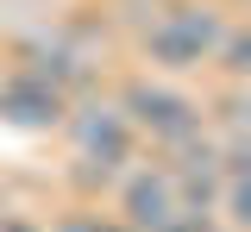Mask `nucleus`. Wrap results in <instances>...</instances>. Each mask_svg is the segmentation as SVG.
Listing matches in <instances>:
<instances>
[{"label": "nucleus", "mask_w": 251, "mask_h": 232, "mask_svg": "<svg viewBox=\"0 0 251 232\" xmlns=\"http://www.w3.org/2000/svg\"><path fill=\"white\" fill-rule=\"evenodd\" d=\"M0 232H44V226L25 220V213H13V207H0Z\"/></svg>", "instance_id": "8"}, {"label": "nucleus", "mask_w": 251, "mask_h": 232, "mask_svg": "<svg viewBox=\"0 0 251 232\" xmlns=\"http://www.w3.org/2000/svg\"><path fill=\"white\" fill-rule=\"evenodd\" d=\"M226 13L214 0H157V13L138 32V50L157 75H195L220 57V38H226Z\"/></svg>", "instance_id": "1"}, {"label": "nucleus", "mask_w": 251, "mask_h": 232, "mask_svg": "<svg viewBox=\"0 0 251 232\" xmlns=\"http://www.w3.org/2000/svg\"><path fill=\"white\" fill-rule=\"evenodd\" d=\"M120 107L132 113L138 138H151L163 151H182V144H195V138L207 132V107L188 94V88H176V75H157V69L126 75L120 82Z\"/></svg>", "instance_id": "3"}, {"label": "nucleus", "mask_w": 251, "mask_h": 232, "mask_svg": "<svg viewBox=\"0 0 251 232\" xmlns=\"http://www.w3.org/2000/svg\"><path fill=\"white\" fill-rule=\"evenodd\" d=\"M6 69H13V63H6V57H0V82H6Z\"/></svg>", "instance_id": "9"}, {"label": "nucleus", "mask_w": 251, "mask_h": 232, "mask_svg": "<svg viewBox=\"0 0 251 232\" xmlns=\"http://www.w3.org/2000/svg\"><path fill=\"white\" fill-rule=\"evenodd\" d=\"M63 132H69V157H75V182L82 188H107V182H120L126 169H132V151H138V126H132V113L120 107V94H88L69 107V119H63Z\"/></svg>", "instance_id": "2"}, {"label": "nucleus", "mask_w": 251, "mask_h": 232, "mask_svg": "<svg viewBox=\"0 0 251 232\" xmlns=\"http://www.w3.org/2000/svg\"><path fill=\"white\" fill-rule=\"evenodd\" d=\"M44 232H132L126 220H107V213H94V207H69V213H57Z\"/></svg>", "instance_id": "7"}, {"label": "nucleus", "mask_w": 251, "mask_h": 232, "mask_svg": "<svg viewBox=\"0 0 251 232\" xmlns=\"http://www.w3.org/2000/svg\"><path fill=\"white\" fill-rule=\"evenodd\" d=\"M232 82H251V25H226V38H220V57H214Z\"/></svg>", "instance_id": "6"}, {"label": "nucleus", "mask_w": 251, "mask_h": 232, "mask_svg": "<svg viewBox=\"0 0 251 232\" xmlns=\"http://www.w3.org/2000/svg\"><path fill=\"white\" fill-rule=\"evenodd\" d=\"M182 188H176V169L170 163H138L120 176V220L132 232H163L170 220H182Z\"/></svg>", "instance_id": "5"}, {"label": "nucleus", "mask_w": 251, "mask_h": 232, "mask_svg": "<svg viewBox=\"0 0 251 232\" xmlns=\"http://www.w3.org/2000/svg\"><path fill=\"white\" fill-rule=\"evenodd\" d=\"M69 107H75V94L25 63H13L0 82V126H13V132H57L69 119Z\"/></svg>", "instance_id": "4"}]
</instances>
